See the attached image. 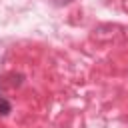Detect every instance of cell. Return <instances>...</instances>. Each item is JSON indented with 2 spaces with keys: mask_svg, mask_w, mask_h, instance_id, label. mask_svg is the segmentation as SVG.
Returning <instances> with one entry per match:
<instances>
[{
  "mask_svg": "<svg viewBox=\"0 0 128 128\" xmlns=\"http://www.w3.org/2000/svg\"><path fill=\"white\" fill-rule=\"evenodd\" d=\"M10 112H12V104L0 94V116H8Z\"/></svg>",
  "mask_w": 128,
  "mask_h": 128,
  "instance_id": "6da1fadb",
  "label": "cell"
},
{
  "mask_svg": "<svg viewBox=\"0 0 128 128\" xmlns=\"http://www.w3.org/2000/svg\"><path fill=\"white\" fill-rule=\"evenodd\" d=\"M56 6H64V4H70V2H74V0H52Z\"/></svg>",
  "mask_w": 128,
  "mask_h": 128,
  "instance_id": "7a4b0ae2",
  "label": "cell"
}]
</instances>
